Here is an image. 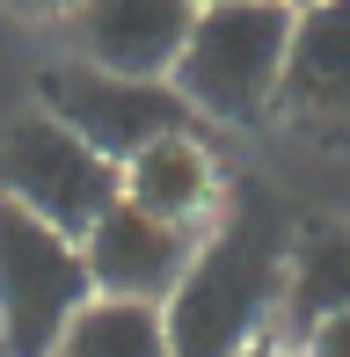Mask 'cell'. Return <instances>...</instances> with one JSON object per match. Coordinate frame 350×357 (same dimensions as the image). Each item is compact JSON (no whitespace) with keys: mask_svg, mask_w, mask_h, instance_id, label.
I'll list each match as a JSON object with an SVG mask.
<instances>
[{"mask_svg":"<svg viewBox=\"0 0 350 357\" xmlns=\"http://www.w3.org/2000/svg\"><path fill=\"white\" fill-rule=\"evenodd\" d=\"M284 234L277 204L263 190H248L234 204V219L219 226L212 241H197V263L175 284L168 314V357H234L248 335L270 328V306H277L284 284Z\"/></svg>","mask_w":350,"mask_h":357,"instance_id":"1","label":"cell"},{"mask_svg":"<svg viewBox=\"0 0 350 357\" xmlns=\"http://www.w3.org/2000/svg\"><path fill=\"white\" fill-rule=\"evenodd\" d=\"M292 15L284 0H212L190 22V44L175 59V95L190 102V117L219 124H256L277 109L284 52H292Z\"/></svg>","mask_w":350,"mask_h":357,"instance_id":"2","label":"cell"},{"mask_svg":"<svg viewBox=\"0 0 350 357\" xmlns=\"http://www.w3.org/2000/svg\"><path fill=\"white\" fill-rule=\"evenodd\" d=\"M88 299H95V278H88L81 241L0 197V350L52 357L66 321Z\"/></svg>","mask_w":350,"mask_h":357,"instance_id":"3","label":"cell"},{"mask_svg":"<svg viewBox=\"0 0 350 357\" xmlns=\"http://www.w3.org/2000/svg\"><path fill=\"white\" fill-rule=\"evenodd\" d=\"M0 197L81 241L124 197V183H117V160H102L81 132H66L52 109H29L0 132Z\"/></svg>","mask_w":350,"mask_h":357,"instance_id":"4","label":"cell"},{"mask_svg":"<svg viewBox=\"0 0 350 357\" xmlns=\"http://www.w3.org/2000/svg\"><path fill=\"white\" fill-rule=\"evenodd\" d=\"M44 109H52L66 132H81L102 160H132L146 153L153 139L168 132H190V102L175 95V80H139V73H102L88 66V59H73V66H52L37 80Z\"/></svg>","mask_w":350,"mask_h":357,"instance_id":"5","label":"cell"},{"mask_svg":"<svg viewBox=\"0 0 350 357\" xmlns=\"http://www.w3.org/2000/svg\"><path fill=\"white\" fill-rule=\"evenodd\" d=\"M270 117H284L314 146H350V0H314L292 15V52Z\"/></svg>","mask_w":350,"mask_h":357,"instance_id":"6","label":"cell"},{"mask_svg":"<svg viewBox=\"0 0 350 357\" xmlns=\"http://www.w3.org/2000/svg\"><path fill=\"white\" fill-rule=\"evenodd\" d=\"M197 241H204V234H190V226H175V219H153V212H139L132 197H117V204L81 234V255H88L95 291L168 306L175 284H183L190 263H197Z\"/></svg>","mask_w":350,"mask_h":357,"instance_id":"7","label":"cell"},{"mask_svg":"<svg viewBox=\"0 0 350 357\" xmlns=\"http://www.w3.org/2000/svg\"><path fill=\"white\" fill-rule=\"evenodd\" d=\"M66 22H73V44H81L88 66L168 80L183 44H190L197 0H81Z\"/></svg>","mask_w":350,"mask_h":357,"instance_id":"8","label":"cell"},{"mask_svg":"<svg viewBox=\"0 0 350 357\" xmlns=\"http://www.w3.org/2000/svg\"><path fill=\"white\" fill-rule=\"evenodd\" d=\"M117 183H124V197H132L139 212L175 219V226H190V234L219 212V168H212V153L190 132H168V139H153L146 153H132L117 168Z\"/></svg>","mask_w":350,"mask_h":357,"instance_id":"9","label":"cell"},{"mask_svg":"<svg viewBox=\"0 0 350 357\" xmlns=\"http://www.w3.org/2000/svg\"><path fill=\"white\" fill-rule=\"evenodd\" d=\"M270 314L292 328V343L328 314H350V226H307L284 248V284Z\"/></svg>","mask_w":350,"mask_h":357,"instance_id":"10","label":"cell"},{"mask_svg":"<svg viewBox=\"0 0 350 357\" xmlns=\"http://www.w3.org/2000/svg\"><path fill=\"white\" fill-rule=\"evenodd\" d=\"M52 357H168V314L146 299H109L95 291L81 314L66 321Z\"/></svg>","mask_w":350,"mask_h":357,"instance_id":"11","label":"cell"},{"mask_svg":"<svg viewBox=\"0 0 350 357\" xmlns=\"http://www.w3.org/2000/svg\"><path fill=\"white\" fill-rule=\"evenodd\" d=\"M299 357H350V314H328L299 335Z\"/></svg>","mask_w":350,"mask_h":357,"instance_id":"12","label":"cell"},{"mask_svg":"<svg viewBox=\"0 0 350 357\" xmlns=\"http://www.w3.org/2000/svg\"><path fill=\"white\" fill-rule=\"evenodd\" d=\"M234 357H299V343H292V335H277V328H263V335H248Z\"/></svg>","mask_w":350,"mask_h":357,"instance_id":"13","label":"cell"},{"mask_svg":"<svg viewBox=\"0 0 350 357\" xmlns=\"http://www.w3.org/2000/svg\"><path fill=\"white\" fill-rule=\"evenodd\" d=\"M8 8H22V15H73L81 0H8Z\"/></svg>","mask_w":350,"mask_h":357,"instance_id":"14","label":"cell"},{"mask_svg":"<svg viewBox=\"0 0 350 357\" xmlns=\"http://www.w3.org/2000/svg\"><path fill=\"white\" fill-rule=\"evenodd\" d=\"M284 8H314V0H284Z\"/></svg>","mask_w":350,"mask_h":357,"instance_id":"15","label":"cell"},{"mask_svg":"<svg viewBox=\"0 0 350 357\" xmlns=\"http://www.w3.org/2000/svg\"><path fill=\"white\" fill-rule=\"evenodd\" d=\"M197 8H212V0H197Z\"/></svg>","mask_w":350,"mask_h":357,"instance_id":"16","label":"cell"},{"mask_svg":"<svg viewBox=\"0 0 350 357\" xmlns=\"http://www.w3.org/2000/svg\"><path fill=\"white\" fill-rule=\"evenodd\" d=\"M0 357H8V350H0Z\"/></svg>","mask_w":350,"mask_h":357,"instance_id":"17","label":"cell"}]
</instances>
